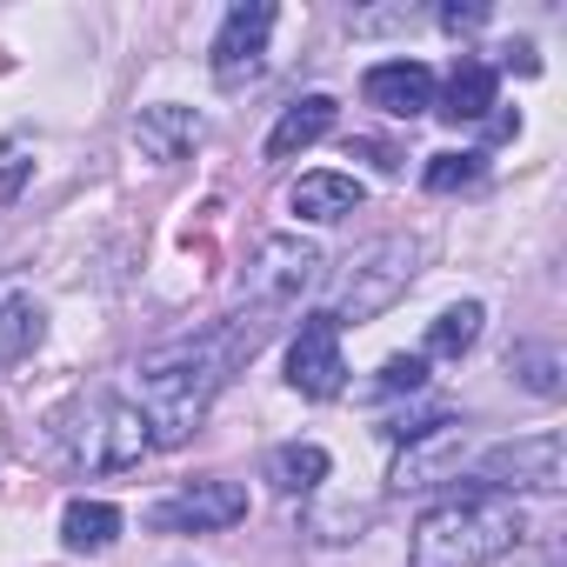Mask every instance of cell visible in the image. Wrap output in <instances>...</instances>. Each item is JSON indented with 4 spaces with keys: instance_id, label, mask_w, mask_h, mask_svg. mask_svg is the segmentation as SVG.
Returning <instances> with one entry per match:
<instances>
[{
    "instance_id": "1",
    "label": "cell",
    "mask_w": 567,
    "mask_h": 567,
    "mask_svg": "<svg viewBox=\"0 0 567 567\" xmlns=\"http://www.w3.org/2000/svg\"><path fill=\"white\" fill-rule=\"evenodd\" d=\"M267 341V321L260 315H240V321H220L194 341H174V348H154L141 368H134V388L127 401L141 408L147 421V441L154 447H187L194 427L207 421L214 394L234 381L240 361H254V348Z\"/></svg>"
},
{
    "instance_id": "2",
    "label": "cell",
    "mask_w": 567,
    "mask_h": 567,
    "mask_svg": "<svg viewBox=\"0 0 567 567\" xmlns=\"http://www.w3.org/2000/svg\"><path fill=\"white\" fill-rule=\"evenodd\" d=\"M520 534H527L520 501L494 494V487H474V494H454V501H441L414 520L408 567H487V560L514 554Z\"/></svg>"
},
{
    "instance_id": "3",
    "label": "cell",
    "mask_w": 567,
    "mask_h": 567,
    "mask_svg": "<svg viewBox=\"0 0 567 567\" xmlns=\"http://www.w3.org/2000/svg\"><path fill=\"white\" fill-rule=\"evenodd\" d=\"M414 274H421V240L414 234H381V240H368L354 260H348V274H341V295H334V328H361V321H374V315H388L408 288H414Z\"/></svg>"
},
{
    "instance_id": "4",
    "label": "cell",
    "mask_w": 567,
    "mask_h": 567,
    "mask_svg": "<svg viewBox=\"0 0 567 567\" xmlns=\"http://www.w3.org/2000/svg\"><path fill=\"white\" fill-rule=\"evenodd\" d=\"M147 454H154V441H147V421H141V408L127 394H94V401L74 408V421H68V461L81 474H127Z\"/></svg>"
},
{
    "instance_id": "5",
    "label": "cell",
    "mask_w": 567,
    "mask_h": 567,
    "mask_svg": "<svg viewBox=\"0 0 567 567\" xmlns=\"http://www.w3.org/2000/svg\"><path fill=\"white\" fill-rule=\"evenodd\" d=\"M315 280H321V247L301 234H267L254 247V260L240 267V288L254 308H295Z\"/></svg>"
},
{
    "instance_id": "6",
    "label": "cell",
    "mask_w": 567,
    "mask_h": 567,
    "mask_svg": "<svg viewBox=\"0 0 567 567\" xmlns=\"http://www.w3.org/2000/svg\"><path fill=\"white\" fill-rule=\"evenodd\" d=\"M288 388L308 401H334L348 388V361H341V328L334 315H301V334L288 341Z\"/></svg>"
},
{
    "instance_id": "7",
    "label": "cell",
    "mask_w": 567,
    "mask_h": 567,
    "mask_svg": "<svg viewBox=\"0 0 567 567\" xmlns=\"http://www.w3.org/2000/svg\"><path fill=\"white\" fill-rule=\"evenodd\" d=\"M247 520V487L240 481H194L167 501H154L147 527L154 534H214V527H234Z\"/></svg>"
},
{
    "instance_id": "8",
    "label": "cell",
    "mask_w": 567,
    "mask_h": 567,
    "mask_svg": "<svg viewBox=\"0 0 567 567\" xmlns=\"http://www.w3.org/2000/svg\"><path fill=\"white\" fill-rule=\"evenodd\" d=\"M274 21H280V14L267 8V0H240V8H227V21H220V34H214V81H220V87H240V81L260 74Z\"/></svg>"
},
{
    "instance_id": "9",
    "label": "cell",
    "mask_w": 567,
    "mask_h": 567,
    "mask_svg": "<svg viewBox=\"0 0 567 567\" xmlns=\"http://www.w3.org/2000/svg\"><path fill=\"white\" fill-rule=\"evenodd\" d=\"M481 481L494 494H554L560 487V434H534V441H514V447H494L481 454Z\"/></svg>"
},
{
    "instance_id": "10",
    "label": "cell",
    "mask_w": 567,
    "mask_h": 567,
    "mask_svg": "<svg viewBox=\"0 0 567 567\" xmlns=\"http://www.w3.org/2000/svg\"><path fill=\"white\" fill-rule=\"evenodd\" d=\"M361 94H368V107H381V114H394V121L434 114V74H427L421 61H381V68H368Z\"/></svg>"
},
{
    "instance_id": "11",
    "label": "cell",
    "mask_w": 567,
    "mask_h": 567,
    "mask_svg": "<svg viewBox=\"0 0 567 567\" xmlns=\"http://www.w3.org/2000/svg\"><path fill=\"white\" fill-rule=\"evenodd\" d=\"M200 141H207V121H200L194 107H141V114H134V147H141V161H154V167L187 161Z\"/></svg>"
},
{
    "instance_id": "12",
    "label": "cell",
    "mask_w": 567,
    "mask_h": 567,
    "mask_svg": "<svg viewBox=\"0 0 567 567\" xmlns=\"http://www.w3.org/2000/svg\"><path fill=\"white\" fill-rule=\"evenodd\" d=\"M334 121H341L334 94H301L288 114L274 121V134H267V161H295V154H308L315 141H328V134H334Z\"/></svg>"
},
{
    "instance_id": "13",
    "label": "cell",
    "mask_w": 567,
    "mask_h": 567,
    "mask_svg": "<svg viewBox=\"0 0 567 567\" xmlns=\"http://www.w3.org/2000/svg\"><path fill=\"white\" fill-rule=\"evenodd\" d=\"M494 94H501V81H494V68H487V61H474V54H461L434 107H441V114H447L454 127H467V121H487V107H494Z\"/></svg>"
},
{
    "instance_id": "14",
    "label": "cell",
    "mask_w": 567,
    "mask_h": 567,
    "mask_svg": "<svg viewBox=\"0 0 567 567\" xmlns=\"http://www.w3.org/2000/svg\"><path fill=\"white\" fill-rule=\"evenodd\" d=\"M361 200H368V187H361L354 174H301L295 194H288V207H295L301 220H321V227H328V220H348Z\"/></svg>"
},
{
    "instance_id": "15",
    "label": "cell",
    "mask_w": 567,
    "mask_h": 567,
    "mask_svg": "<svg viewBox=\"0 0 567 567\" xmlns=\"http://www.w3.org/2000/svg\"><path fill=\"white\" fill-rule=\"evenodd\" d=\"M328 467H334V461H328V447H321V441H280V447L267 454V467H260V474H267V487H274V494H288V501H295V494H315V487L328 481Z\"/></svg>"
},
{
    "instance_id": "16",
    "label": "cell",
    "mask_w": 567,
    "mask_h": 567,
    "mask_svg": "<svg viewBox=\"0 0 567 567\" xmlns=\"http://www.w3.org/2000/svg\"><path fill=\"white\" fill-rule=\"evenodd\" d=\"M121 507L114 501H68L61 507V547L68 554H107L121 540Z\"/></svg>"
},
{
    "instance_id": "17",
    "label": "cell",
    "mask_w": 567,
    "mask_h": 567,
    "mask_svg": "<svg viewBox=\"0 0 567 567\" xmlns=\"http://www.w3.org/2000/svg\"><path fill=\"white\" fill-rule=\"evenodd\" d=\"M481 321H487V308L481 301H461V308H441L434 321H427V341H421V361H461L474 341H481Z\"/></svg>"
},
{
    "instance_id": "18",
    "label": "cell",
    "mask_w": 567,
    "mask_h": 567,
    "mask_svg": "<svg viewBox=\"0 0 567 567\" xmlns=\"http://www.w3.org/2000/svg\"><path fill=\"white\" fill-rule=\"evenodd\" d=\"M41 334H48V321H41V301L34 295H8V301H0V368L28 361L41 348Z\"/></svg>"
},
{
    "instance_id": "19",
    "label": "cell",
    "mask_w": 567,
    "mask_h": 567,
    "mask_svg": "<svg viewBox=\"0 0 567 567\" xmlns=\"http://www.w3.org/2000/svg\"><path fill=\"white\" fill-rule=\"evenodd\" d=\"M507 374H514L527 394H540V401L560 394V354H554L547 341H520V348H507Z\"/></svg>"
},
{
    "instance_id": "20",
    "label": "cell",
    "mask_w": 567,
    "mask_h": 567,
    "mask_svg": "<svg viewBox=\"0 0 567 567\" xmlns=\"http://www.w3.org/2000/svg\"><path fill=\"white\" fill-rule=\"evenodd\" d=\"M421 181H427V194H454V187H474V181H481V154H434Z\"/></svg>"
},
{
    "instance_id": "21",
    "label": "cell",
    "mask_w": 567,
    "mask_h": 567,
    "mask_svg": "<svg viewBox=\"0 0 567 567\" xmlns=\"http://www.w3.org/2000/svg\"><path fill=\"white\" fill-rule=\"evenodd\" d=\"M381 394H414V388H427V361L421 354H394V361H381V381H374Z\"/></svg>"
},
{
    "instance_id": "22",
    "label": "cell",
    "mask_w": 567,
    "mask_h": 567,
    "mask_svg": "<svg viewBox=\"0 0 567 567\" xmlns=\"http://www.w3.org/2000/svg\"><path fill=\"white\" fill-rule=\"evenodd\" d=\"M481 21H487V8H441V28L447 34H474Z\"/></svg>"
}]
</instances>
